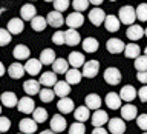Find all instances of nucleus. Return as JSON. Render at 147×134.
<instances>
[{"label":"nucleus","mask_w":147,"mask_h":134,"mask_svg":"<svg viewBox=\"0 0 147 134\" xmlns=\"http://www.w3.org/2000/svg\"><path fill=\"white\" fill-rule=\"evenodd\" d=\"M118 18H119V22L124 23V25H129V26H132V25H135V20H136V9L133 8V6H121L119 8V11H118Z\"/></svg>","instance_id":"f257e3e1"},{"label":"nucleus","mask_w":147,"mask_h":134,"mask_svg":"<svg viewBox=\"0 0 147 134\" xmlns=\"http://www.w3.org/2000/svg\"><path fill=\"white\" fill-rule=\"evenodd\" d=\"M100 71V62L98 60H87L83 66V77L87 79H94L96 77V74Z\"/></svg>","instance_id":"f03ea898"},{"label":"nucleus","mask_w":147,"mask_h":134,"mask_svg":"<svg viewBox=\"0 0 147 134\" xmlns=\"http://www.w3.org/2000/svg\"><path fill=\"white\" fill-rule=\"evenodd\" d=\"M104 80L106 83H109V85H118L119 82H121V72H119V69L118 68H113V66H110V68H106V71H104Z\"/></svg>","instance_id":"7ed1b4c3"},{"label":"nucleus","mask_w":147,"mask_h":134,"mask_svg":"<svg viewBox=\"0 0 147 134\" xmlns=\"http://www.w3.org/2000/svg\"><path fill=\"white\" fill-rule=\"evenodd\" d=\"M37 17V9L35 5L32 3H26L20 8V18L23 22H32Z\"/></svg>","instance_id":"20e7f679"},{"label":"nucleus","mask_w":147,"mask_h":134,"mask_svg":"<svg viewBox=\"0 0 147 134\" xmlns=\"http://www.w3.org/2000/svg\"><path fill=\"white\" fill-rule=\"evenodd\" d=\"M89 20L92 25H95V26H100V25H103V23L106 22V12L103 11L101 8H94V9H90L89 11Z\"/></svg>","instance_id":"39448f33"},{"label":"nucleus","mask_w":147,"mask_h":134,"mask_svg":"<svg viewBox=\"0 0 147 134\" xmlns=\"http://www.w3.org/2000/svg\"><path fill=\"white\" fill-rule=\"evenodd\" d=\"M109 133L110 134H124L126 133V122L119 117H113L109 120Z\"/></svg>","instance_id":"423d86ee"},{"label":"nucleus","mask_w":147,"mask_h":134,"mask_svg":"<svg viewBox=\"0 0 147 134\" xmlns=\"http://www.w3.org/2000/svg\"><path fill=\"white\" fill-rule=\"evenodd\" d=\"M106 49L110 54H119V53H124L126 45H124V42L121 39H109L107 43H106Z\"/></svg>","instance_id":"0eeeda50"},{"label":"nucleus","mask_w":147,"mask_h":134,"mask_svg":"<svg viewBox=\"0 0 147 134\" xmlns=\"http://www.w3.org/2000/svg\"><path fill=\"white\" fill-rule=\"evenodd\" d=\"M84 23V16H81V12H75L69 14L66 17V25L69 26V29H77Z\"/></svg>","instance_id":"6e6552de"},{"label":"nucleus","mask_w":147,"mask_h":134,"mask_svg":"<svg viewBox=\"0 0 147 134\" xmlns=\"http://www.w3.org/2000/svg\"><path fill=\"white\" fill-rule=\"evenodd\" d=\"M51 129H52L54 133H63L64 129H66L67 126V122H66V119L63 117L61 114H55L52 119H51Z\"/></svg>","instance_id":"1a4fd4ad"},{"label":"nucleus","mask_w":147,"mask_h":134,"mask_svg":"<svg viewBox=\"0 0 147 134\" xmlns=\"http://www.w3.org/2000/svg\"><path fill=\"white\" fill-rule=\"evenodd\" d=\"M0 100H2V105L5 108H14L20 102V99H17L16 92H12V91H5L2 97H0Z\"/></svg>","instance_id":"9d476101"},{"label":"nucleus","mask_w":147,"mask_h":134,"mask_svg":"<svg viewBox=\"0 0 147 134\" xmlns=\"http://www.w3.org/2000/svg\"><path fill=\"white\" fill-rule=\"evenodd\" d=\"M17 108L23 114H32L35 111V105H34V100L31 97H22L18 105H17Z\"/></svg>","instance_id":"9b49d317"},{"label":"nucleus","mask_w":147,"mask_h":134,"mask_svg":"<svg viewBox=\"0 0 147 134\" xmlns=\"http://www.w3.org/2000/svg\"><path fill=\"white\" fill-rule=\"evenodd\" d=\"M18 128L23 134H34L37 131V122L34 119H22L18 122Z\"/></svg>","instance_id":"f8f14e48"},{"label":"nucleus","mask_w":147,"mask_h":134,"mask_svg":"<svg viewBox=\"0 0 147 134\" xmlns=\"http://www.w3.org/2000/svg\"><path fill=\"white\" fill-rule=\"evenodd\" d=\"M46 20H48V25L52 26V28H61L63 23H66V20H64L63 16H61V12L55 11V9H54V11H51V12H48Z\"/></svg>","instance_id":"ddd939ff"},{"label":"nucleus","mask_w":147,"mask_h":134,"mask_svg":"<svg viewBox=\"0 0 147 134\" xmlns=\"http://www.w3.org/2000/svg\"><path fill=\"white\" fill-rule=\"evenodd\" d=\"M136 96H138V91H136V88L132 86V85H124L121 88V91H119V97H121V100L127 102V103L135 100Z\"/></svg>","instance_id":"4468645a"},{"label":"nucleus","mask_w":147,"mask_h":134,"mask_svg":"<svg viewBox=\"0 0 147 134\" xmlns=\"http://www.w3.org/2000/svg\"><path fill=\"white\" fill-rule=\"evenodd\" d=\"M138 117V108L133 103H126L121 106V119L123 120H133Z\"/></svg>","instance_id":"2eb2a0df"},{"label":"nucleus","mask_w":147,"mask_h":134,"mask_svg":"<svg viewBox=\"0 0 147 134\" xmlns=\"http://www.w3.org/2000/svg\"><path fill=\"white\" fill-rule=\"evenodd\" d=\"M57 109L61 114H69V113H72V111H75V103H74L72 99L64 97V99H60L57 102Z\"/></svg>","instance_id":"dca6fc26"},{"label":"nucleus","mask_w":147,"mask_h":134,"mask_svg":"<svg viewBox=\"0 0 147 134\" xmlns=\"http://www.w3.org/2000/svg\"><path fill=\"white\" fill-rule=\"evenodd\" d=\"M23 90H25V92L28 94V97H29V96H35V94H40V91H41L40 82L35 80V79H29V80H26L25 83H23Z\"/></svg>","instance_id":"f3484780"},{"label":"nucleus","mask_w":147,"mask_h":134,"mask_svg":"<svg viewBox=\"0 0 147 134\" xmlns=\"http://www.w3.org/2000/svg\"><path fill=\"white\" fill-rule=\"evenodd\" d=\"M90 120H92V125H94L95 128H101L104 123L109 122V116H107V113H106V111L98 109V111H95V113L92 114Z\"/></svg>","instance_id":"a211bd4d"},{"label":"nucleus","mask_w":147,"mask_h":134,"mask_svg":"<svg viewBox=\"0 0 147 134\" xmlns=\"http://www.w3.org/2000/svg\"><path fill=\"white\" fill-rule=\"evenodd\" d=\"M40 85H43L45 88H51V86H55L57 85V74H55L54 71H46L41 74L40 77Z\"/></svg>","instance_id":"6ab92c4d"},{"label":"nucleus","mask_w":147,"mask_h":134,"mask_svg":"<svg viewBox=\"0 0 147 134\" xmlns=\"http://www.w3.org/2000/svg\"><path fill=\"white\" fill-rule=\"evenodd\" d=\"M41 66H43V63L40 62V59H29L25 65V69L29 76H37V74H40Z\"/></svg>","instance_id":"aec40b11"},{"label":"nucleus","mask_w":147,"mask_h":134,"mask_svg":"<svg viewBox=\"0 0 147 134\" xmlns=\"http://www.w3.org/2000/svg\"><path fill=\"white\" fill-rule=\"evenodd\" d=\"M74 117H75L77 122L84 123L86 120H89L92 117V114H90V109L87 108V106L81 105V106H78V108H75V111H74Z\"/></svg>","instance_id":"412c9836"},{"label":"nucleus","mask_w":147,"mask_h":134,"mask_svg":"<svg viewBox=\"0 0 147 134\" xmlns=\"http://www.w3.org/2000/svg\"><path fill=\"white\" fill-rule=\"evenodd\" d=\"M54 92H55V96L60 97V99H64V97H67L69 92H71V85H69L66 80H58L57 85L54 86Z\"/></svg>","instance_id":"4be33fe9"},{"label":"nucleus","mask_w":147,"mask_h":134,"mask_svg":"<svg viewBox=\"0 0 147 134\" xmlns=\"http://www.w3.org/2000/svg\"><path fill=\"white\" fill-rule=\"evenodd\" d=\"M144 34H146L144 28L140 26V25H132V26H129L127 31H126V36H127L129 40H140Z\"/></svg>","instance_id":"5701e85b"},{"label":"nucleus","mask_w":147,"mask_h":134,"mask_svg":"<svg viewBox=\"0 0 147 134\" xmlns=\"http://www.w3.org/2000/svg\"><path fill=\"white\" fill-rule=\"evenodd\" d=\"M25 72H26V69H25V65H22V63H11V66H9L8 69V74H9V77L11 79H22L23 76H25Z\"/></svg>","instance_id":"b1692460"},{"label":"nucleus","mask_w":147,"mask_h":134,"mask_svg":"<svg viewBox=\"0 0 147 134\" xmlns=\"http://www.w3.org/2000/svg\"><path fill=\"white\" fill-rule=\"evenodd\" d=\"M69 65H71L72 68L78 69L80 66H84V54L83 53H77V51H74V53L69 54V59H67Z\"/></svg>","instance_id":"393cba45"},{"label":"nucleus","mask_w":147,"mask_h":134,"mask_svg":"<svg viewBox=\"0 0 147 134\" xmlns=\"http://www.w3.org/2000/svg\"><path fill=\"white\" fill-rule=\"evenodd\" d=\"M23 28H25V23H23L22 18H11V20L8 22V25H6V29L11 32L12 36L20 34V32L23 31Z\"/></svg>","instance_id":"a878e982"},{"label":"nucleus","mask_w":147,"mask_h":134,"mask_svg":"<svg viewBox=\"0 0 147 134\" xmlns=\"http://www.w3.org/2000/svg\"><path fill=\"white\" fill-rule=\"evenodd\" d=\"M106 105L109 106V109H119L121 108V97H119V94H117V92H109L107 96H106Z\"/></svg>","instance_id":"bb28decb"},{"label":"nucleus","mask_w":147,"mask_h":134,"mask_svg":"<svg viewBox=\"0 0 147 134\" xmlns=\"http://www.w3.org/2000/svg\"><path fill=\"white\" fill-rule=\"evenodd\" d=\"M84 102H86V106L89 109H94V111H98L100 109V106H101V97L98 96V94H95V92H92V94H87L86 96V99H84Z\"/></svg>","instance_id":"cd10ccee"},{"label":"nucleus","mask_w":147,"mask_h":134,"mask_svg":"<svg viewBox=\"0 0 147 134\" xmlns=\"http://www.w3.org/2000/svg\"><path fill=\"white\" fill-rule=\"evenodd\" d=\"M81 79H83V71H80V69L71 68L66 72V82L69 85H78L81 82Z\"/></svg>","instance_id":"c85d7f7f"},{"label":"nucleus","mask_w":147,"mask_h":134,"mask_svg":"<svg viewBox=\"0 0 147 134\" xmlns=\"http://www.w3.org/2000/svg\"><path fill=\"white\" fill-rule=\"evenodd\" d=\"M69 66H71V65H69V62L66 59H57L54 62V65H52V71L55 72V74H64V76H66V72L69 71Z\"/></svg>","instance_id":"c756f323"},{"label":"nucleus","mask_w":147,"mask_h":134,"mask_svg":"<svg viewBox=\"0 0 147 134\" xmlns=\"http://www.w3.org/2000/svg\"><path fill=\"white\" fill-rule=\"evenodd\" d=\"M64 36H66V45L69 46H77L81 40V36L77 29H67L64 31Z\"/></svg>","instance_id":"7c9ffc66"},{"label":"nucleus","mask_w":147,"mask_h":134,"mask_svg":"<svg viewBox=\"0 0 147 134\" xmlns=\"http://www.w3.org/2000/svg\"><path fill=\"white\" fill-rule=\"evenodd\" d=\"M57 60L55 57V51L51 48H46L40 53V62L43 65H54V62Z\"/></svg>","instance_id":"2f4dec72"},{"label":"nucleus","mask_w":147,"mask_h":134,"mask_svg":"<svg viewBox=\"0 0 147 134\" xmlns=\"http://www.w3.org/2000/svg\"><path fill=\"white\" fill-rule=\"evenodd\" d=\"M119 18L117 16H112V14H109L107 17H106V22H104V26L106 29H107L109 32H117L119 29Z\"/></svg>","instance_id":"473e14b6"},{"label":"nucleus","mask_w":147,"mask_h":134,"mask_svg":"<svg viewBox=\"0 0 147 134\" xmlns=\"http://www.w3.org/2000/svg\"><path fill=\"white\" fill-rule=\"evenodd\" d=\"M141 53V48H140V45L138 43H129V45H126V49H124V55H126L127 59H138L140 57V54Z\"/></svg>","instance_id":"72a5a7b5"},{"label":"nucleus","mask_w":147,"mask_h":134,"mask_svg":"<svg viewBox=\"0 0 147 134\" xmlns=\"http://www.w3.org/2000/svg\"><path fill=\"white\" fill-rule=\"evenodd\" d=\"M100 48V43L95 37H86L83 42V51L84 53H96V49Z\"/></svg>","instance_id":"f704fd0d"},{"label":"nucleus","mask_w":147,"mask_h":134,"mask_svg":"<svg viewBox=\"0 0 147 134\" xmlns=\"http://www.w3.org/2000/svg\"><path fill=\"white\" fill-rule=\"evenodd\" d=\"M29 54H31V51H29V48H28L26 45H17L16 48H14V51H12V55L17 60H23V59L29 60Z\"/></svg>","instance_id":"c9c22d12"},{"label":"nucleus","mask_w":147,"mask_h":134,"mask_svg":"<svg viewBox=\"0 0 147 134\" xmlns=\"http://www.w3.org/2000/svg\"><path fill=\"white\" fill-rule=\"evenodd\" d=\"M46 25H48V20H46V17H40V16H37L34 20L31 22V28L34 31L37 32H41L46 28Z\"/></svg>","instance_id":"e433bc0d"},{"label":"nucleus","mask_w":147,"mask_h":134,"mask_svg":"<svg viewBox=\"0 0 147 134\" xmlns=\"http://www.w3.org/2000/svg\"><path fill=\"white\" fill-rule=\"evenodd\" d=\"M32 119H34L37 123H43L48 120V111L45 108H41V106H38V108H35V111L32 113Z\"/></svg>","instance_id":"4c0bfd02"},{"label":"nucleus","mask_w":147,"mask_h":134,"mask_svg":"<svg viewBox=\"0 0 147 134\" xmlns=\"http://www.w3.org/2000/svg\"><path fill=\"white\" fill-rule=\"evenodd\" d=\"M38 96H40V100L43 102V103H49V102L54 100L55 92H54V90H51V88H43Z\"/></svg>","instance_id":"58836bf2"},{"label":"nucleus","mask_w":147,"mask_h":134,"mask_svg":"<svg viewBox=\"0 0 147 134\" xmlns=\"http://www.w3.org/2000/svg\"><path fill=\"white\" fill-rule=\"evenodd\" d=\"M135 68L138 72H146L147 71V55L141 54L140 57L135 60Z\"/></svg>","instance_id":"ea45409f"},{"label":"nucleus","mask_w":147,"mask_h":134,"mask_svg":"<svg viewBox=\"0 0 147 134\" xmlns=\"http://www.w3.org/2000/svg\"><path fill=\"white\" fill-rule=\"evenodd\" d=\"M136 9V18L140 22H146L147 20V3H141L135 8Z\"/></svg>","instance_id":"a19ab883"},{"label":"nucleus","mask_w":147,"mask_h":134,"mask_svg":"<svg viewBox=\"0 0 147 134\" xmlns=\"http://www.w3.org/2000/svg\"><path fill=\"white\" fill-rule=\"evenodd\" d=\"M86 133V126L84 123H80V122H75L69 126V134H84Z\"/></svg>","instance_id":"79ce46f5"},{"label":"nucleus","mask_w":147,"mask_h":134,"mask_svg":"<svg viewBox=\"0 0 147 134\" xmlns=\"http://www.w3.org/2000/svg\"><path fill=\"white\" fill-rule=\"evenodd\" d=\"M89 5H90V2H87V0H74L72 2V6H74V9H75V12L86 11Z\"/></svg>","instance_id":"37998d69"},{"label":"nucleus","mask_w":147,"mask_h":134,"mask_svg":"<svg viewBox=\"0 0 147 134\" xmlns=\"http://www.w3.org/2000/svg\"><path fill=\"white\" fill-rule=\"evenodd\" d=\"M12 40V34L8 29H0V46H6Z\"/></svg>","instance_id":"c03bdc74"},{"label":"nucleus","mask_w":147,"mask_h":134,"mask_svg":"<svg viewBox=\"0 0 147 134\" xmlns=\"http://www.w3.org/2000/svg\"><path fill=\"white\" fill-rule=\"evenodd\" d=\"M52 42H54L55 45H63V43H66V36H64V31H61V29L55 31L54 34H52Z\"/></svg>","instance_id":"a18cd8bd"},{"label":"nucleus","mask_w":147,"mask_h":134,"mask_svg":"<svg viewBox=\"0 0 147 134\" xmlns=\"http://www.w3.org/2000/svg\"><path fill=\"white\" fill-rule=\"evenodd\" d=\"M54 3V8H55V11H58V12H63V11H66V9L69 8V5H71V2L69 0H55Z\"/></svg>","instance_id":"49530a36"},{"label":"nucleus","mask_w":147,"mask_h":134,"mask_svg":"<svg viewBox=\"0 0 147 134\" xmlns=\"http://www.w3.org/2000/svg\"><path fill=\"white\" fill-rule=\"evenodd\" d=\"M136 125L144 133H147V114H140V116H138V117H136Z\"/></svg>","instance_id":"de8ad7c7"},{"label":"nucleus","mask_w":147,"mask_h":134,"mask_svg":"<svg viewBox=\"0 0 147 134\" xmlns=\"http://www.w3.org/2000/svg\"><path fill=\"white\" fill-rule=\"evenodd\" d=\"M9 128H11V120L8 117H5V116H2V119H0V131L6 133Z\"/></svg>","instance_id":"09e8293b"},{"label":"nucleus","mask_w":147,"mask_h":134,"mask_svg":"<svg viewBox=\"0 0 147 134\" xmlns=\"http://www.w3.org/2000/svg\"><path fill=\"white\" fill-rule=\"evenodd\" d=\"M138 97H140V100L142 102V103L147 102V85H142V88L138 90Z\"/></svg>","instance_id":"8fccbe9b"},{"label":"nucleus","mask_w":147,"mask_h":134,"mask_svg":"<svg viewBox=\"0 0 147 134\" xmlns=\"http://www.w3.org/2000/svg\"><path fill=\"white\" fill-rule=\"evenodd\" d=\"M136 79L142 83V85H147V71L146 72H136Z\"/></svg>","instance_id":"3c124183"},{"label":"nucleus","mask_w":147,"mask_h":134,"mask_svg":"<svg viewBox=\"0 0 147 134\" xmlns=\"http://www.w3.org/2000/svg\"><path fill=\"white\" fill-rule=\"evenodd\" d=\"M92 134H107V129L106 128H94V131H92Z\"/></svg>","instance_id":"603ef678"},{"label":"nucleus","mask_w":147,"mask_h":134,"mask_svg":"<svg viewBox=\"0 0 147 134\" xmlns=\"http://www.w3.org/2000/svg\"><path fill=\"white\" fill-rule=\"evenodd\" d=\"M90 3H92V5H95V8H98V6H100V5L103 3V2H101V0H92Z\"/></svg>","instance_id":"864d4df0"},{"label":"nucleus","mask_w":147,"mask_h":134,"mask_svg":"<svg viewBox=\"0 0 147 134\" xmlns=\"http://www.w3.org/2000/svg\"><path fill=\"white\" fill-rule=\"evenodd\" d=\"M38 134H57V133H54L52 129H45V131H41V133H38Z\"/></svg>","instance_id":"5fc2aeb1"},{"label":"nucleus","mask_w":147,"mask_h":134,"mask_svg":"<svg viewBox=\"0 0 147 134\" xmlns=\"http://www.w3.org/2000/svg\"><path fill=\"white\" fill-rule=\"evenodd\" d=\"M0 74L5 76V66H3V63H0Z\"/></svg>","instance_id":"6e6d98bb"},{"label":"nucleus","mask_w":147,"mask_h":134,"mask_svg":"<svg viewBox=\"0 0 147 134\" xmlns=\"http://www.w3.org/2000/svg\"><path fill=\"white\" fill-rule=\"evenodd\" d=\"M144 53H146V55H147V46H146V49H144Z\"/></svg>","instance_id":"4d7b16f0"},{"label":"nucleus","mask_w":147,"mask_h":134,"mask_svg":"<svg viewBox=\"0 0 147 134\" xmlns=\"http://www.w3.org/2000/svg\"><path fill=\"white\" fill-rule=\"evenodd\" d=\"M146 37H147V28H146Z\"/></svg>","instance_id":"13d9d810"},{"label":"nucleus","mask_w":147,"mask_h":134,"mask_svg":"<svg viewBox=\"0 0 147 134\" xmlns=\"http://www.w3.org/2000/svg\"><path fill=\"white\" fill-rule=\"evenodd\" d=\"M18 134H23V133H18Z\"/></svg>","instance_id":"bf43d9fd"},{"label":"nucleus","mask_w":147,"mask_h":134,"mask_svg":"<svg viewBox=\"0 0 147 134\" xmlns=\"http://www.w3.org/2000/svg\"><path fill=\"white\" fill-rule=\"evenodd\" d=\"M142 134H147V133H142Z\"/></svg>","instance_id":"052dcab7"}]
</instances>
